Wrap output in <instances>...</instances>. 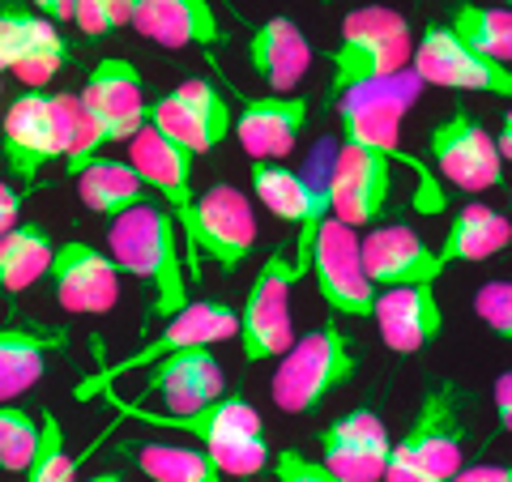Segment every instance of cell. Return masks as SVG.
I'll list each match as a JSON object with an SVG mask.
<instances>
[{"label": "cell", "mask_w": 512, "mask_h": 482, "mask_svg": "<svg viewBox=\"0 0 512 482\" xmlns=\"http://www.w3.org/2000/svg\"><path fill=\"white\" fill-rule=\"evenodd\" d=\"M107 252L120 265V273L137 278L146 291V312L154 320H171L188 308V269L180 252V227L171 210L158 201H146L137 210L111 218Z\"/></svg>", "instance_id": "1"}, {"label": "cell", "mask_w": 512, "mask_h": 482, "mask_svg": "<svg viewBox=\"0 0 512 482\" xmlns=\"http://www.w3.org/2000/svg\"><path fill=\"white\" fill-rule=\"evenodd\" d=\"M423 82L414 73H393L384 82H367L346 90L338 99V120H342V146H359L393 158L397 167H410L419 188H414V210L419 214H444V188L436 180V171L419 158H410L402 150V124L410 116L414 99H419Z\"/></svg>", "instance_id": "2"}, {"label": "cell", "mask_w": 512, "mask_h": 482, "mask_svg": "<svg viewBox=\"0 0 512 482\" xmlns=\"http://www.w3.org/2000/svg\"><path fill=\"white\" fill-rule=\"evenodd\" d=\"M466 419H461V397L448 380L431 384L414 410L402 440H393L384 482H444L461 470L466 453Z\"/></svg>", "instance_id": "3"}, {"label": "cell", "mask_w": 512, "mask_h": 482, "mask_svg": "<svg viewBox=\"0 0 512 482\" xmlns=\"http://www.w3.org/2000/svg\"><path fill=\"white\" fill-rule=\"evenodd\" d=\"M359 372V355L350 346V337L338 329V320L316 325L303 337H295V346L278 359V372L269 380L274 406L286 414H308L325 397L346 389Z\"/></svg>", "instance_id": "4"}, {"label": "cell", "mask_w": 512, "mask_h": 482, "mask_svg": "<svg viewBox=\"0 0 512 482\" xmlns=\"http://www.w3.org/2000/svg\"><path fill=\"white\" fill-rule=\"evenodd\" d=\"M410 56H414V39H410V26H406L402 13L376 9V5L346 13L338 47L329 52V64H333L329 99L338 103L342 94L355 90V86L406 73Z\"/></svg>", "instance_id": "5"}, {"label": "cell", "mask_w": 512, "mask_h": 482, "mask_svg": "<svg viewBox=\"0 0 512 482\" xmlns=\"http://www.w3.org/2000/svg\"><path fill=\"white\" fill-rule=\"evenodd\" d=\"M303 278L299 256L291 252V239L265 256L256 269V282L248 286V299L239 308V346H244V363H269L282 359L295 346V325H291V291Z\"/></svg>", "instance_id": "6"}, {"label": "cell", "mask_w": 512, "mask_h": 482, "mask_svg": "<svg viewBox=\"0 0 512 482\" xmlns=\"http://www.w3.org/2000/svg\"><path fill=\"white\" fill-rule=\"evenodd\" d=\"M239 333V312L231 308V303L222 299H201V303H188V308L180 316L167 320V329L154 337V342L137 346L133 355H124L116 363H103L99 372H94L90 380L77 384V397H103L111 384H116L120 376H133V372H146V367H154L158 359L175 355V350H188V346H214V342H227V337Z\"/></svg>", "instance_id": "7"}, {"label": "cell", "mask_w": 512, "mask_h": 482, "mask_svg": "<svg viewBox=\"0 0 512 482\" xmlns=\"http://www.w3.org/2000/svg\"><path fill=\"white\" fill-rule=\"evenodd\" d=\"M128 163L146 180L163 210H171L175 227L188 239V282H201V252H197V188H192V154L171 146L158 128H141L128 141Z\"/></svg>", "instance_id": "8"}, {"label": "cell", "mask_w": 512, "mask_h": 482, "mask_svg": "<svg viewBox=\"0 0 512 482\" xmlns=\"http://www.w3.org/2000/svg\"><path fill=\"white\" fill-rule=\"evenodd\" d=\"M252 188H256V201L295 231V256H299L303 273H308L316 231L325 227V218H329V171L312 167L303 175L282 163H252Z\"/></svg>", "instance_id": "9"}, {"label": "cell", "mask_w": 512, "mask_h": 482, "mask_svg": "<svg viewBox=\"0 0 512 482\" xmlns=\"http://www.w3.org/2000/svg\"><path fill=\"white\" fill-rule=\"evenodd\" d=\"M410 73L423 86L440 90H470V94H491V99H512V69L500 60L478 56L474 47L461 43L448 26H423V35L414 39Z\"/></svg>", "instance_id": "10"}, {"label": "cell", "mask_w": 512, "mask_h": 482, "mask_svg": "<svg viewBox=\"0 0 512 482\" xmlns=\"http://www.w3.org/2000/svg\"><path fill=\"white\" fill-rule=\"evenodd\" d=\"M312 278H316V295L325 299V308L333 316H350V320H367L376 308V286L363 269V248H359V231L342 227L338 218H325V227L316 231L312 244Z\"/></svg>", "instance_id": "11"}, {"label": "cell", "mask_w": 512, "mask_h": 482, "mask_svg": "<svg viewBox=\"0 0 512 482\" xmlns=\"http://www.w3.org/2000/svg\"><path fill=\"white\" fill-rule=\"evenodd\" d=\"M82 107L90 124L99 128L103 137V150L107 146H128L141 128L150 124V103H146V82H141L137 64L133 60H120V56H107L90 69L86 86H82Z\"/></svg>", "instance_id": "12"}, {"label": "cell", "mask_w": 512, "mask_h": 482, "mask_svg": "<svg viewBox=\"0 0 512 482\" xmlns=\"http://www.w3.org/2000/svg\"><path fill=\"white\" fill-rule=\"evenodd\" d=\"M431 150V167L444 175L453 188L461 192H483V188H500L504 184V158L495 137L466 111L444 116L427 137Z\"/></svg>", "instance_id": "13"}, {"label": "cell", "mask_w": 512, "mask_h": 482, "mask_svg": "<svg viewBox=\"0 0 512 482\" xmlns=\"http://www.w3.org/2000/svg\"><path fill=\"white\" fill-rule=\"evenodd\" d=\"M393 167V158L338 141L329 158V214L350 231L372 227L393 197Z\"/></svg>", "instance_id": "14"}, {"label": "cell", "mask_w": 512, "mask_h": 482, "mask_svg": "<svg viewBox=\"0 0 512 482\" xmlns=\"http://www.w3.org/2000/svg\"><path fill=\"white\" fill-rule=\"evenodd\" d=\"M52 295L73 316H107L120 299V265L111 252L86 244V239H64L52 256Z\"/></svg>", "instance_id": "15"}, {"label": "cell", "mask_w": 512, "mask_h": 482, "mask_svg": "<svg viewBox=\"0 0 512 482\" xmlns=\"http://www.w3.org/2000/svg\"><path fill=\"white\" fill-rule=\"evenodd\" d=\"M316 440H320V461L329 465V474L338 482H384L393 440L376 410L367 406L350 410L342 419H333Z\"/></svg>", "instance_id": "16"}, {"label": "cell", "mask_w": 512, "mask_h": 482, "mask_svg": "<svg viewBox=\"0 0 512 482\" xmlns=\"http://www.w3.org/2000/svg\"><path fill=\"white\" fill-rule=\"evenodd\" d=\"M363 269L372 278L376 291H393V286H436L444 278V261L440 252L427 244L419 231L402 227H372L363 239Z\"/></svg>", "instance_id": "17"}, {"label": "cell", "mask_w": 512, "mask_h": 482, "mask_svg": "<svg viewBox=\"0 0 512 482\" xmlns=\"http://www.w3.org/2000/svg\"><path fill=\"white\" fill-rule=\"evenodd\" d=\"M107 401L120 414H128V419L150 423V427H167V431H180V436L197 440L201 448H218V444H227L235 436H256V431H265L256 406H252L248 397H239V393H222L218 401H210V406L188 410V414L150 410V406H141V401H120V397H111V393H107Z\"/></svg>", "instance_id": "18"}, {"label": "cell", "mask_w": 512, "mask_h": 482, "mask_svg": "<svg viewBox=\"0 0 512 482\" xmlns=\"http://www.w3.org/2000/svg\"><path fill=\"white\" fill-rule=\"evenodd\" d=\"M146 372L150 376H146V389H141V406L158 397V406L167 414L201 410L227 393V376H222V363L214 359V346L175 350V355L158 359Z\"/></svg>", "instance_id": "19"}, {"label": "cell", "mask_w": 512, "mask_h": 482, "mask_svg": "<svg viewBox=\"0 0 512 482\" xmlns=\"http://www.w3.org/2000/svg\"><path fill=\"white\" fill-rule=\"evenodd\" d=\"M308 120H312V99H303V94H265V99L239 103L235 137L252 163H282V158L295 154Z\"/></svg>", "instance_id": "20"}, {"label": "cell", "mask_w": 512, "mask_h": 482, "mask_svg": "<svg viewBox=\"0 0 512 482\" xmlns=\"http://www.w3.org/2000/svg\"><path fill=\"white\" fill-rule=\"evenodd\" d=\"M252 244H256L252 201L231 184L205 188L197 201V252L214 256L222 269L235 273L252 256Z\"/></svg>", "instance_id": "21"}, {"label": "cell", "mask_w": 512, "mask_h": 482, "mask_svg": "<svg viewBox=\"0 0 512 482\" xmlns=\"http://www.w3.org/2000/svg\"><path fill=\"white\" fill-rule=\"evenodd\" d=\"M372 320L380 329V342L393 355H419L444 333V308L436 286H393L376 291Z\"/></svg>", "instance_id": "22"}, {"label": "cell", "mask_w": 512, "mask_h": 482, "mask_svg": "<svg viewBox=\"0 0 512 482\" xmlns=\"http://www.w3.org/2000/svg\"><path fill=\"white\" fill-rule=\"evenodd\" d=\"M312 64V47L303 39L299 22L269 18L252 30L248 39V69L269 86V94H295Z\"/></svg>", "instance_id": "23"}, {"label": "cell", "mask_w": 512, "mask_h": 482, "mask_svg": "<svg viewBox=\"0 0 512 482\" xmlns=\"http://www.w3.org/2000/svg\"><path fill=\"white\" fill-rule=\"evenodd\" d=\"M133 30L158 47H214L222 39L210 0H137Z\"/></svg>", "instance_id": "24"}, {"label": "cell", "mask_w": 512, "mask_h": 482, "mask_svg": "<svg viewBox=\"0 0 512 482\" xmlns=\"http://www.w3.org/2000/svg\"><path fill=\"white\" fill-rule=\"evenodd\" d=\"M69 342L64 329L52 325H30V320H18V325L0 329V401H13L30 393L43 380L47 355H56Z\"/></svg>", "instance_id": "25"}, {"label": "cell", "mask_w": 512, "mask_h": 482, "mask_svg": "<svg viewBox=\"0 0 512 482\" xmlns=\"http://www.w3.org/2000/svg\"><path fill=\"white\" fill-rule=\"evenodd\" d=\"M512 244V222L504 214H495L491 205L483 201H470L461 205V210L453 214V222H448V235L444 244L436 248L444 269L448 265H470V261H487V256L504 252Z\"/></svg>", "instance_id": "26"}, {"label": "cell", "mask_w": 512, "mask_h": 482, "mask_svg": "<svg viewBox=\"0 0 512 482\" xmlns=\"http://www.w3.org/2000/svg\"><path fill=\"white\" fill-rule=\"evenodd\" d=\"M77 197L99 218H120L128 210H137V205L154 201L146 180L137 175V167L120 163V158H94V163L77 171Z\"/></svg>", "instance_id": "27"}, {"label": "cell", "mask_w": 512, "mask_h": 482, "mask_svg": "<svg viewBox=\"0 0 512 482\" xmlns=\"http://www.w3.org/2000/svg\"><path fill=\"white\" fill-rule=\"evenodd\" d=\"M120 448L150 482H231L205 448H188L175 440H124Z\"/></svg>", "instance_id": "28"}, {"label": "cell", "mask_w": 512, "mask_h": 482, "mask_svg": "<svg viewBox=\"0 0 512 482\" xmlns=\"http://www.w3.org/2000/svg\"><path fill=\"white\" fill-rule=\"evenodd\" d=\"M52 235L43 222H18L5 239H0V299L30 291L47 269H52Z\"/></svg>", "instance_id": "29"}, {"label": "cell", "mask_w": 512, "mask_h": 482, "mask_svg": "<svg viewBox=\"0 0 512 482\" xmlns=\"http://www.w3.org/2000/svg\"><path fill=\"white\" fill-rule=\"evenodd\" d=\"M64 64H69V39L60 35V26L39 18V13H26L22 9L18 60H13V73H18V82H26L30 90H43L64 69Z\"/></svg>", "instance_id": "30"}, {"label": "cell", "mask_w": 512, "mask_h": 482, "mask_svg": "<svg viewBox=\"0 0 512 482\" xmlns=\"http://www.w3.org/2000/svg\"><path fill=\"white\" fill-rule=\"evenodd\" d=\"M448 30H453V35L466 47H474L478 56L500 60V64L512 60V9L461 5L453 13V22H448Z\"/></svg>", "instance_id": "31"}, {"label": "cell", "mask_w": 512, "mask_h": 482, "mask_svg": "<svg viewBox=\"0 0 512 482\" xmlns=\"http://www.w3.org/2000/svg\"><path fill=\"white\" fill-rule=\"evenodd\" d=\"M82 461L69 457V444H64V423L52 410L39 414V448L26 465V482H77Z\"/></svg>", "instance_id": "32"}, {"label": "cell", "mask_w": 512, "mask_h": 482, "mask_svg": "<svg viewBox=\"0 0 512 482\" xmlns=\"http://www.w3.org/2000/svg\"><path fill=\"white\" fill-rule=\"evenodd\" d=\"M39 448V419L22 406L0 401V474H26Z\"/></svg>", "instance_id": "33"}, {"label": "cell", "mask_w": 512, "mask_h": 482, "mask_svg": "<svg viewBox=\"0 0 512 482\" xmlns=\"http://www.w3.org/2000/svg\"><path fill=\"white\" fill-rule=\"evenodd\" d=\"M150 128H158L171 146H180V150H188L192 158H201V154H210L214 150V141H210V133L192 120V111L175 99V94H158V99L150 103Z\"/></svg>", "instance_id": "34"}, {"label": "cell", "mask_w": 512, "mask_h": 482, "mask_svg": "<svg viewBox=\"0 0 512 482\" xmlns=\"http://www.w3.org/2000/svg\"><path fill=\"white\" fill-rule=\"evenodd\" d=\"M171 94L192 111V120H197L205 133H210L214 146H218V141H227V133L235 128V120H231V103L222 99V90H218V86L201 82V77H192V82H180Z\"/></svg>", "instance_id": "35"}, {"label": "cell", "mask_w": 512, "mask_h": 482, "mask_svg": "<svg viewBox=\"0 0 512 482\" xmlns=\"http://www.w3.org/2000/svg\"><path fill=\"white\" fill-rule=\"evenodd\" d=\"M205 453H210V461L227 478H252L269 465V440H265V431H256V436H235L218 448H205Z\"/></svg>", "instance_id": "36"}, {"label": "cell", "mask_w": 512, "mask_h": 482, "mask_svg": "<svg viewBox=\"0 0 512 482\" xmlns=\"http://www.w3.org/2000/svg\"><path fill=\"white\" fill-rule=\"evenodd\" d=\"M133 9L137 0H77L73 5V26L86 39H107L116 30L133 26Z\"/></svg>", "instance_id": "37"}, {"label": "cell", "mask_w": 512, "mask_h": 482, "mask_svg": "<svg viewBox=\"0 0 512 482\" xmlns=\"http://www.w3.org/2000/svg\"><path fill=\"white\" fill-rule=\"evenodd\" d=\"M474 316L512 346V282H483L474 291Z\"/></svg>", "instance_id": "38"}, {"label": "cell", "mask_w": 512, "mask_h": 482, "mask_svg": "<svg viewBox=\"0 0 512 482\" xmlns=\"http://www.w3.org/2000/svg\"><path fill=\"white\" fill-rule=\"evenodd\" d=\"M274 478L278 482H338L329 474L325 461L299 453V448H282V453L274 457Z\"/></svg>", "instance_id": "39"}, {"label": "cell", "mask_w": 512, "mask_h": 482, "mask_svg": "<svg viewBox=\"0 0 512 482\" xmlns=\"http://www.w3.org/2000/svg\"><path fill=\"white\" fill-rule=\"evenodd\" d=\"M18 26H22L18 5L0 9V73H13V60H18Z\"/></svg>", "instance_id": "40"}, {"label": "cell", "mask_w": 512, "mask_h": 482, "mask_svg": "<svg viewBox=\"0 0 512 482\" xmlns=\"http://www.w3.org/2000/svg\"><path fill=\"white\" fill-rule=\"evenodd\" d=\"M495 431L512 436V372L495 376Z\"/></svg>", "instance_id": "41"}, {"label": "cell", "mask_w": 512, "mask_h": 482, "mask_svg": "<svg viewBox=\"0 0 512 482\" xmlns=\"http://www.w3.org/2000/svg\"><path fill=\"white\" fill-rule=\"evenodd\" d=\"M444 482H512V461L508 465H461Z\"/></svg>", "instance_id": "42"}, {"label": "cell", "mask_w": 512, "mask_h": 482, "mask_svg": "<svg viewBox=\"0 0 512 482\" xmlns=\"http://www.w3.org/2000/svg\"><path fill=\"white\" fill-rule=\"evenodd\" d=\"M18 218H22V192L0 180V239L18 227Z\"/></svg>", "instance_id": "43"}, {"label": "cell", "mask_w": 512, "mask_h": 482, "mask_svg": "<svg viewBox=\"0 0 512 482\" xmlns=\"http://www.w3.org/2000/svg\"><path fill=\"white\" fill-rule=\"evenodd\" d=\"M30 5L39 9V18H47V22H73V5L77 0H30Z\"/></svg>", "instance_id": "44"}, {"label": "cell", "mask_w": 512, "mask_h": 482, "mask_svg": "<svg viewBox=\"0 0 512 482\" xmlns=\"http://www.w3.org/2000/svg\"><path fill=\"white\" fill-rule=\"evenodd\" d=\"M495 146H500L504 163H512V107L504 111V120H500V137H495Z\"/></svg>", "instance_id": "45"}, {"label": "cell", "mask_w": 512, "mask_h": 482, "mask_svg": "<svg viewBox=\"0 0 512 482\" xmlns=\"http://www.w3.org/2000/svg\"><path fill=\"white\" fill-rule=\"evenodd\" d=\"M86 482H124V474L120 470H99V474H90Z\"/></svg>", "instance_id": "46"}, {"label": "cell", "mask_w": 512, "mask_h": 482, "mask_svg": "<svg viewBox=\"0 0 512 482\" xmlns=\"http://www.w3.org/2000/svg\"><path fill=\"white\" fill-rule=\"evenodd\" d=\"M0 94H5V86H0ZM0 120H5V111H0Z\"/></svg>", "instance_id": "47"}, {"label": "cell", "mask_w": 512, "mask_h": 482, "mask_svg": "<svg viewBox=\"0 0 512 482\" xmlns=\"http://www.w3.org/2000/svg\"><path fill=\"white\" fill-rule=\"evenodd\" d=\"M504 5H512V0H504Z\"/></svg>", "instance_id": "48"}, {"label": "cell", "mask_w": 512, "mask_h": 482, "mask_svg": "<svg viewBox=\"0 0 512 482\" xmlns=\"http://www.w3.org/2000/svg\"><path fill=\"white\" fill-rule=\"evenodd\" d=\"M508 210H512V201H508Z\"/></svg>", "instance_id": "49"}]
</instances>
